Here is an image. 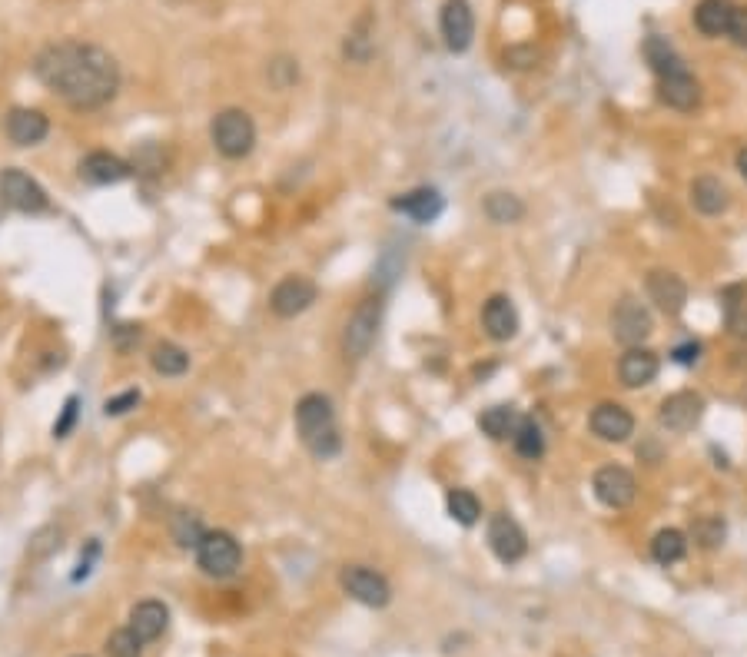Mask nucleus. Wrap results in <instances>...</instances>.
Returning a JSON list of instances; mask_svg holds the SVG:
<instances>
[{
  "label": "nucleus",
  "mask_w": 747,
  "mask_h": 657,
  "mask_svg": "<svg viewBox=\"0 0 747 657\" xmlns=\"http://www.w3.org/2000/svg\"><path fill=\"white\" fill-rule=\"evenodd\" d=\"M37 80L74 110H97L120 90V64L110 50L80 40H60L37 54Z\"/></svg>",
  "instance_id": "1"
},
{
  "label": "nucleus",
  "mask_w": 747,
  "mask_h": 657,
  "mask_svg": "<svg viewBox=\"0 0 747 657\" xmlns=\"http://www.w3.org/2000/svg\"><path fill=\"white\" fill-rule=\"evenodd\" d=\"M296 432H299V442L309 448V455L323 458V462L339 455L342 435H339L336 409H332L329 395L309 392L296 402Z\"/></svg>",
  "instance_id": "2"
},
{
  "label": "nucleus",
  "mask_w": 747,
  "mask_h": 657,
  "mask_svg": "<svg viewBox=\"0 0 747 657\" xmlns=\"http://www.w3.org/2000/svg\"><path fill=\"white\" fill-rule=\"evenodd\" d=\"M210 140L226 160H243V156L253 153V146H256V123L246 110L226 107V110L216 113L213 123H210Z\"/></svg>",
  "instance_id": "3"
},
{
  "label": "nucleus",
  "mask_w": 747,
  "mask_h": 657,
  "mask_svg": "<svg viewBox=\"0 0 747 657\" xmlns=\"http://www.w3.org/2000/svg\"><path fill=\"white\" fill-rule=\"evenodd\" d=\"M196 561L210 578H233L243 565V548L230 531H206L196 545Z\"/></svg>",
  "instance_id": "4"
},
{
  "label": "nucleus",
  "mask_w": 747,
  "mask_h": 657,
  "mask_svg": "<svg viewBox=\"0 0 747 657\" xmlns=\"http://www.w3.org/2000/svg\"><path fill=\"white\" fill-rule=\"evenodd\" d=\"M379 322H382V299H362L346 322V332H342L346 359L362 362L369 356L372 342H376V336H379Z\"/></svg>",
  "instance_id": "5"
},
{
  "label": "nucleus",
  "mask_w": 747,
  "mask_h": 657,
  "mask_svg": "<svg viewBox=\"0 0 747 657\" xmlns=\"http://www.w3.org/2000/svg\"><path fill=\"white\" fill-rule=\"evenodd\" d=\"M0 203L10 206V210H17V213H30V216L50 210L47 190L30 173L17 170V166H10V170L0 173Z\"/></svg>",
  "instance_id": "6"
},
{
  "label": "nucleus",
  "mask_w": 747,
  "mask_h": 657,
  "mask_svg": "<svg viewBox=\"0 0 747 657\" xmlns=\"http://www.w3.org/2000/svg\"><path fill=\"white\" fill-rule=\"evenodd\" d=\"M316 296H319V289L313 279L286 276L273 286V292H269V309H273V316L279 319H296L313 306Z\"/></svg>",
  "instance_id": "7"
},
{
  "label": "nucleus",
  "mask_w": 747,
  "mask_h": 657,
  "mask_svg": "<svg viewBox=\"0 0 747 657\" xmlns=\"http://www.w3.org/2000/svg\"><path fill=\"white\" fill-rule=\"evenodd\" d=\"M651 329H655V322H651V312L641 306L638 299L625 296L618 302L615 309H611V336H615L621 346H641Z\"/></svg>",
  "instance_id": "8"
},
{
  "label": "nucleus",
  "mask_w": 747,
  "mask_h": 657,
  "mask_svg": "<svg viewBox=\"0 0 747 657\" xmlns=\"http://www.w3.org/2000/svg\"><path fill=\"white\" fill-rule=\"evenodd\" d=\"M342 588H346L352 601L366 604V608H386L392 598L386 575H379L376 568H366V565H349L342 571Z\"/></svg>",
  "instance_id": "9"
},
{
  "label": "nucleus",
  "mask_w": 747,
  "mask_h": 657,
  "mask_svg": "<svg viewBox=\"0 0 747 657\" xmlns=\"http://www.w3.org/2000/svg\"><path fill=\"white\" fill-rule=\"evenodd\" d=\"M489 548H492V555L502 561V565H518V561L525 558L528 538H525L522 525H518L508 511H498V515H492V521H489Z\"/></svg>",
  "instance_id": "10"
},
{
  "label": "nucleus",
  "mask_w": 747,
  "mask_h": 657,
  "mask_svg": "<svg viewBox=\"0 0 747 657\" xmlns=\"http://www.w3.org/2000/svg\"><path fill=\"white\" fill-rule=\"evenodd\" d=\"M439 27H442L445 47H449L452 54H465L475 37V14H472L469 0H445L442 14H439Z\"/></svg>",
  "instance_id": "11"
},
{
  "label": "nucleus",
  "mask_w": 747,
  "mask_h": 657,
  "mask_svg": "<svg viewBox=\"0 0 747 657\" xmlns=\"http://www.w3.org/2000/svg\"><path fill=\"white\" fill-rule=\"evenodd\" d=\"M591 488H595V498L605 508H628L631 502H635V495H638L635 475H631L628 468H621V465L598 468Z\"/></svg>",
  "instance_id": "12"
},
{
  "label": "nucleus",
  "mask_w": 747,
  "mask_h": 657,
  "mask_svg": "<svg viewBox=\"0 0 747 657\" xmlns=\"http://www.w3.org/2000/svg\"><path fill=\"white\" fill-rule=\"evenodd\" d=\"M645 286H648V299L655 302L664 316H681L684 306H688V286L671 269H651Z\"/></svg>",
  "instance_id": "13"
},
{
  "label": "nucleus",
  "mask_w": 747,
  "mask_h": 657,
  "mask_svg": "<svg viewBox=\"0 0 747 657\" xmlns=\"http://www.w3.org/2000/svg\"><path fill=\"white\" fill-rule=\"evenodd\" d=\"M704 415V399L698 392H674L661 402L658 422L668 432H691Z\"/></svg>",
  "instance_id": "14"
},
{
  "label": "nucleus",
  "mask_w": 747,
  "mask_h": 657,
  "mask_svg": "<svg viewBox=\"0 0 747 657\" xmlns=\"http://www.w3.org/2000/svg\"><path fill=\"white\" fill-rule=\"evenodd\" d=\"M130 173H133L130 163L107 150H93L80 160V180L90 186H117L123 180H130Z\"/></svg>",
  "instance_id": "15"
},
{
  "label": "nucleus",
  "mask_w": 747,
  "mask_h": 657,
  "mask_svg": "<svg viewBox=\"0 0 747 657\" xmlns=\"http://www.w3.org/2000/svg\"><path fill=\"white\" fill-rule=\"evenodd\" d=\"M591 432H595L601 442H628L635 435V419L625 405L618 402H601L595 412H591Z\"/></svg>",
  "instance_id": "16"
},
{
  "label": "nucleus",
  "mask_w": 747,
  "mask_h": 657,
  "mask_svg": "<svg viewBox=\"0 0 747 657\" xmlns=\"http://www.w3.org/2000/svg\"><path fill=\"white\" fill-rule=\"evenodd\" d=\"M658 369H661V362L655 352L645 346H631L618 362V379L625 389H645V385L658 379Z\"/></svg>",
  "instance_id": "17"
},
{
  "label": "nucleus",
  "mask_w": 747,
  "mask_h": 657,
  "mask_svg": "<svg viewBox=\"0 0 747 657\" xmlns=\"http://www.w3.org/2000/svg\"><path fill=\"white\" fill-rule=\"evenodd\" d=\"M389 206L396 213L409 216L412 223H435V219H439L442 210H445V200H442L439 190H432V186H419V190H409V193L396 196Z\"/></svg>",
  "instance_id": "18"
},
{
  "label": "nucleus",
  "mask_w": 747,
  "mask_h": 657,
  "mask_svg": "<svg viewBox=\"0 0 747 657\" xmlns=\"http://www.w3.org/2000/svg\"><path fill=\"white\" fill-rule=\"evenodd\" d=\"M482 326H485V336L495 339V342L515 339V332H518V309H515V302L508 299V296H492L482 306Z\"/></svg>",
  "instance_id": "19"
},
{
  "label": "nucleus",
  "mask_w": 747,
  "mask_h": 657,
  "mask_svg": "<svg viewBox=\"0 0 747 657\" xmlns=\"http://www.w3.org/2000/svg\"><path fill=\"white\" fill-rule=\"evenodd\" d=\"M658 93L661 100L674 110H694L701 103V87L698 80L691 77V70L684 67L678 73H668V77L658 80Z\"/></svg>",
  "instance_id": "20"
},
{
  "label": "nucleus",
  "mask_w": 747,
  "mask_h": 657,
  "mask_svg": "<svg viewBox=\"0 0 747 657\" xmlns=\"http://www.w3.org/2000/svg\"><path fill=\"white\" fill-rule=\"evenodd\" d=\"M50 133V123L40 110L17 107L7 113V137L17 146H37Z\"/></svg>",
  "instance_id": "21"
},
{
  "label": "nucleus",
  "mask_w": 747,
  "mask_h": 657,
  "mask_svg": "<svg viewBox=\"0 0 747 657\" xmlns=\"http://www.w3.org/2000/svg\"><path fill=\"white\" fill-rule=\"evenodd\" d=\"M734 14H738V7H734L731 0H701V4L694 7V27H698L704 37H724V34H731Z\"/></svg>",
  "instance_id": "22"
},
{
  "label": "nucleus",
  "mask_w": 747,
  "mask_h": 657,
  "mask_svg": "<svg viewBox=\"0 0 747 657\" xmlns=\"http://www.w3.org/2000/svg\"><path fill=\"white\" fill-rule=\"evenodd\" d=\"M170 624V611H166L163 601H140L137 608L130 611V631L137 634L143 644L157 641L160 634Z\"/></svg>",
  "instance_id": "23"
},
{
  "label": "nucleus",
  "mask_w": 747,
  "mask_h": 657,
  "mask_svg": "<svg viewBox=\"0 0 747 657\" xmlns=\"http://www.w3.org/2000/svg\"><path fill=\"white\" fill-rule=\"evenodd\" d=\"M691 203L704 216H721L731 206V193L718 176H698L691 183Z\"/></svg>",
  "instance_id": "24"
},
{
  "label": "nucleus",
  "mask_w": 747,
  "mask_h": 657,
  "mask_svg": "<svg viewBox=\"0 0 747 657\" xmlns=\"http://www.w3.org/2000/svg\"><path fill=\"white\" fill-rule=\"evenodd\" d=\"M376 20H372V14H362L356 20V27L349 30L346 44H342V54H346L352 64H366V60L372 57V50H376Z\"/></svg>",
  "instance_id": "25"
},
{
  "label": "nucleus",
  "mask_w": 747,
  "mask_h": 657,
  "mask_svg": "<svg viewBox=\"0 0 747 657\" xmlns=\"http://www.w3.org/2000/svg\"><path fill=\"white\" fill-rule=\"evenodd\" d=\"M518 425H522V415L512 405H492V409H485L479 415V429L495 438V442H505V438H512L518 432Z\"/></svg>",
  "instance_id": "26"
},
{
  "label": "nucleus",
  "mask_w": 747,
  "mask_h": 657,
  "mask_svg": "<svg viewBox=\"0 0 747 657\" xmlns=\"http://www.w3.org/2000/svg\"><path fill=\"white\" fill-rule=\"evenodd\" d=\"M150 365L157 375H166V379H180V375L190 369V352L180 349L176 342H160L157 349H153Z\"/></svg>",
  "instance_id": "27"
},
{
  "label": "nucleus",
  "mask_w": 747,
  "mask_h": 657,
  "mask_svg": "<svg viewBox=\"0 0 747 657\" xmlns=\"http://www.w3.org/2000/svg\"><path fill=\"white\" fill-rule=\"evenodd\" d=\"M688 555V538H684V531L678 528H664L651 541V558L658 561V565H678V561Z\"/></svg>",
  "instance_id": "28"
},
{
  "label": "nucleus",
  "mask_w": 747,
  "mask_h": 657,
  "mask_svg": "<svg viewBox=\"0 0 747 657\" xmlns=\"http://www.w3.org/2000/svg\"><path fill=\"white\" fill-rule=\"evenodd\" d=\"M482 210H485V216L492 219V223H498V226H508V223H518V219L525 216V203L518 200L515 193H489L485 196V203H482Z\"/></svg>",
  "instance_id": "29"
},
{
  "label": "nucleus",
  "mask_w": 747,
  "mask_h": 657,
  "mask_svg": "<svg viewBox=\"0 0 747 657\" xmlns=\"http://www.w3.org/2000/svg\"><path fill=\"white\" fill-rule=\"evenodd\" d=\"M645 57H648V64H651V70H655V77H658V80H661V77H668V73L684 70V60L678 57V50H674V47L668 44V40H661V37H648Z\"/></svg>",
  "instance_id": "30"
},
{
  "label": "nucleus",
  "mask_w": 747,
  "mask_h": 657,
  "mask_svg": "<svg viewBox=\"0 0 747 657\" xmlns=\"http://www.w3.org/2000/svg\"><path fill=\"white\" fill-rule=\"evenodd\" d=\"M445 508H449L452 521H459V525H465V528H472L482 515V502L469 492V488H452V492L445 495Z\"/></svg>",
  "instance_id": "31"
},
{
  "label": "nucleus",
  "mask_w": 747,
  "mask_h": 657,
  "mask_svg": "<svg viewBox=\"0 0 747 657\" xmlns=\"http://www.w3.org/2000/svg\"><path fill=\"white\" fill-rule=\"evenodd\" d=\"M512 442H515V452L522 458H532V462L545 455V432L535 419H522L518 432L512 435Z\"/></svg>",
  "instance_id": "32"
},
{
  "label": "nucleus",
  "mask_w": 747,
  "mask_h": 657,
  "mask_svg": "<svg viewBox=\"0 0 747 657\" xmlns=\"http://www.w3.org/2000/svg\"><path fill=\"white\" fill-rule=\"evenodd\" d=\"M203 535H206V528L200 515H193V511H180V515L173 518V538L180 548H196L203 541Z\"/></svg>",
  "instance_id": "33"
},
{
  "label": "nucleus",
  "mask_w": 747,
  "mask_h": 657,
  "mask_svg": "<svg viewBox=\"0 0 747 657\" xmlns=\"http://www.w3.org/2000/svg\"><path fill=\"white\" fill-rule=\"evenodd\" d=\"M691 535H694V541H698L701 548H718V545H724L728 525H724L718 515H701V518H694Z\"/></svg>",
  "instance_id": "34"
},
{
  "label": "nucleus",
  "mask_w": 747,
  "mask_h": 657,
  "mask_svg": "<svg viewBox=\"0 0 747 657\" xmlns=\"http://www.w3.org/2000/svg\"><path fill=\"white\" fill-rule=\"evenodd\" d=\"M140 648H143V641L137 638V634H133L130 628H120V631L110 634L107 657H140Z\"/></svg>",
  "instance_id": "35"
},
{
  "label": "nucleus",
  "mask_w": 747,
  "mask_h": 657,
  "mask_svg": "<svg viewBox=\"0 0 747 657\" xmlns=\"http://www.w3.org/2000/svg\"><path fill=\"white\" fill-rule=\"evenodd\" d=\"M140 399H143L140 389H127V392L113 395V399L103 402V415H107V419H120V415H127V412L137 409Z\"/></svg>",
  "instance_id": "36"
},
{
  "label": "nucleus",
  "mask_w": 747,
  "mask_h": 657,
  "mask_svg": "<svg viewBox=\"0 0 747 657\" xmlns=\"http://www.w3.org/2000/svg\"><path fill=\"white\" fill-rule=\"evenodd\" d=\"M77 415H80V399H77V395H70V399L64 402V412H60V419L54 422V438H67L70 432H74Z\"/></svg>",
  "instance_id": "37"
},
{
  "label": "nucleus",
  "mask_w": 747,
  "mask_h": 657,
  "mask_svg": "<svg viewBox=\"0 0 747 657\" xmlns=\"http://www.w3.org/2000/svg\"><path fill=\"white\" fill-rule=\"evenodd\" d=\"M738 47H747V7H738V14H734V24H731V34H728Z\"/></svg>",
  "instance_id": "38"
},
{
  "label": "nucleus",
  "mask_w": 747,
  "mask_h": 657,
  "mask_svg": "<svg viewBox=\"0 0 747 657\" xmlns=\"http://www.w3.org/2000/svg\"><path fill=\"white\" fill-rule=\"evenodd\" d=\"M671 356H674V362L691 365V362H698V356H701V346H698V342H684V346L674 349Z\"/></svg>",
  "instance_id": "39"
},
{
  "label": "nucleus",
  "mask_w": 747,
  "mask_h": 657,
  "mask_svg": "<svg viewBox=\"0 0 747 657\" xmlns=\"http://www.w3.org/2000/svg\"><path fill=\"white\" fill-rule=\"evenodd\" d=\"M535 57H538V54H532V50H512V54H505V60H522L518 67H532V64H535Z\"/></svg>",
  "instance_id": "40"
},
{
  "label": "nucleus",
  "mask_w": 747,
  "mask_h": 657,
  "mask_svg": "<svg viewBox=\"0 0 747 657\" xmlns=\"http://www.w3.org/2000/svg\"><path fill=\"white\" fill-rule=\"evenodd\" d=\"M738 170H741V176L747 180V150H741V153H738Z\"/></svg>",
  "instance_id": "41"
}]
</instances>
